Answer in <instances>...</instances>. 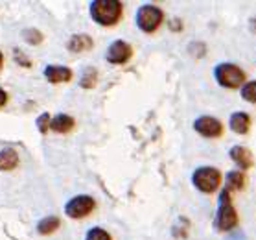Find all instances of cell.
Wrapping results in <instances>:
<instances>
[{"mask_svg":"<svg viewBox=\"0 0 256 240\" xmlns=\"http://www.w3.org/2000/svg\"><path fill=\"white\" fill-rule=\"evenodd\" d=\"M194 129L198 131L199 135H203L206 139H216L223 133V126L222 122L214 117H199L196 122H194Z\"/></svg>","mask_w":256,"mask_h":240,"instance_id":"7","label":"cell"},{"mask_svg":"<svg viewBox=\"0 0 256 240\" xmlns=\"http://www.w3.org/2000/svg\"><path fill=\"white\" fill-rule=\"evenodd\" d=\"M238 225V212L232 207L230 192L223 188L220 194V209L216 214V229L218 231H230Z\"/></svg>","mask_w":256,"mask_h":240,"instance_id":"2","label":"cell"},{"mask_svg":"<svg viewBox=\"0 0 256 240\" xmlns=\"http://www.w3.org/2000/svg\"><path fill=\"white\" fill-rule=\"evenodd\" d=\"M37 128L41 133H46L48 129H50V115L48 113H42L41 117L37 118Z\"/></svg>","mask_w":256,"mask_h":240,"instance_id":"21","label":"cell"},{"mask_svg":"<svg viewBox=\"0 0 256 240\" xmlns=\"http://www.w3.org/2000/svg\"><path fill=\"white\" fill-rule=\"evenodd\" d=\"M245 185V176L244 172H228L227 174V179H225V190H242Z\"/></svg>","mask_w":256,"mask_h":240,"instance_id":"15","label":"cell"},{"mask_svg":"<svg viewBox=\"0 0 256 240\" xmlns=\"http://www.w3.org/2000/svg\"><path fill=\"white\" fill-rule=\"evenodd\" d=\"M18 164V155L12 148L0 150V170H13Z\"/></svg>","mask_w":256,"mask_h":240,"instance_id":"14","label":"cell"},{"mask_svg":"<svg viewBox=\"0 0 256 240\" xmlns=\"http://www.w3.org/2000/svg\"><path fill=\"white\" fill-rule=\"evenodd\" d=\"M22 37H26V41L32 43V45H39L41 39H42V36L37 32V30H24Z\"/></svg>","mask_w":256,"mask_h":240,"instance_id":"20","label":"cell"},{"mask_svg":"<svg viewBox=\"0 0 256 240\" xmlns=\"http://www.w3.org/2000/svg\"><path fill=\"white\" fill-rule=\"evenodd\" d=\"M66 48H68L70 52H85V50H88V48H92V39L88 36H72L70 37V41L66 43Z\"/></svg>","mask_w":256,"mask_h":240,"instance_id":"13","label":"cell"},{"mask_svg":"<svg viewBox=\"0 0 256 240\" xmlns=\"http://www.w3.org/2000/svg\"><path fill=\"white\" fill-rule=\"evenodd\" d=\"M6 102H8V94H6V91H4V89H0V107L4 106Z\"/></svg>","mask_w":256,"mask_h":240,"instance_id":"22","label":"cell"},{"mask_svg":"<svg viewBox=\"0 0 256 240\" xmlns=\"http://www.w3.org/2000/svg\"><path fill=\"white\" fill-rule=\"evenodd\" d=\"M162 19H164L162 10H158L153 4H146L136 13V24H138V28L142 32H146V34H153L162 24Z\"/></svg>","mask_w":256,"mask_h":240,"instance_id":"5","label":"cell"},{"mask_svg":"<svg viewBox=\"0 0 256 240\" xmlns=\"http://www.w3.org/2000/svg\"><path fill=\"white\" fill-rule=\"evenodd\" d=\"M0 67H2V54H0Z\"/></svg>","mask_w":256,"mask_h":240,"instance_id":"24","label":"cell"},{"mask_svg":"<svg viewBox=\"0 0 256 240\" xmlns=\"http://www.w3.org/2000/svg\"><path fill=\"white\" fill-rule=\"evenodd\" d=\"M214 76L220 85H223V87L227 89H236L245 82V72L240 69L238 65H232V63L218 65L214 71Z\"/></svg>","mask_w":256,"mask_h":240,"instance_id":"4","label":"cell"},{"mask_svg":"<svg viewBox=\"0 0 256 240\" xmlns=\"http://www.w3.org/2000/svg\"><path fill=\"white\" fill-rule=\"evenodd\" d=\"M249 126H250V117L247 113L245 111L232 113V117H230V128H232L234 133L245 135L249 131Z\"/></svg>","mask_w":256,"mask_h":240,"instance_id":"11","label":"cell"},{"mask_svg":"<svg viewBox=\"0 0 256 240\" xmlns=\"http://www.w3.org/2000/svg\"><path fill=\"white\" fill-rule=\"evenodd\" d=\"M94 209V199L90 196H76V198H72L68 203L64 205V212H66V216L70 218H85L88 212Z\"/></svg>","mask_w":256,"mask_h":240,"instance_id":"6","label":"cell"},{"mask_svg":"<svg viewBox=\"0 0 256 240\" xmlns=\"http://www.w3.org/2000/svg\"><path fill=\"white\" fill-rule=\"evenodd\" d=\"M228 153H230V159H232L242 170H247L252 166V153L245 146H232Z\"/></svg>","mask_w":256,"mask_h":240,"instance_id":"10","label":"cell"},{"mask_svg":"<svg viewBox=\"0 0 256 240\" xmlns=\"http://www.w3.org/2000/svg\"><path fill=\"white\" fill-rule=\"evenodd\" d=\"M192 183L198 190L210 194L222 185V172L214 166H201L194 172Z\"/></svg>","mask_w":256,"mask_h":240,"instance_id":"3","label":"cell"},{"mask_svg":"<svg viewBox=\"0 0 256 240\" xmlns=\"http://www.w3.org/2000/svg\"><path fill=\"white\" fill-rule=\"evenodd\" d=\"M250 30H252V32H256V19H252V21H250Z\"/></svg>","mask_w":256,"mask_h":240,"instance_id":"23","label":"cell"},{"mask_svg":"<svg viewBox=\"0 0 256 240\" xmlns=\"http://www.w3.org/2000/svg\"><path fill=\"white\" fill-rule=\"evenodd\" d=\"M74 128V118L70 115H64V113H59L58 117L50 118V129L58 131V133H66Z\"/></svg>","mask_w":256,"mask_h":240,"instance_id":"12","label":"cell"},{"mask_svg":"<svg viewBox=\"0 0 256 240\" xmlns=\"http://www.w3.org/2000/svg\"><path fill=\"white\" fill-rule=\"evenodd\" d=\"M242 98H244L245 102H252V104H256V80L254 82L245 83L244 87H242Z\"/></svg>","mask_w":256,"mask_h":240,"instance_id":"17","label":"cell"},{"mask_svg":"<svg viewBox=\"0 0 256 240\" xmlns=\"http://www.w3.org/2000/svg\"><path fill=\"white\" fill-rule=\"evenodd\" d=\"M44 76L50 83H63L72 80V71L68 67H58V65H48L44 69Z\"/></svg>","mask_w":256,"mask_h":240,"instance_id":"9","label":"cell"},{"mask_svg":"<svg viewBox=\"0 0 256 240\" xmlns=\"http://www.w3.org/2000/svg\"><path fill=\"white\" fill-rule=\"evenodd\" d=\"M96 78H98V72L94 71V69H88V71H85V74H83L80 85H82V87H85V89L94 87V83H96Z\"/></svg>","mask_w":256,"mask_h":240,"instance_id":"19","label":"cell"},{"mask_svg":"<svg viewBox=\"0 0 256 240\" xmlns=\"http://www.w3.org/2000/svg\"><path fill=\"white\" fill-rule=\"evenodd\" d=\"M131 47H129L126 41H114L111 47L107 48V61L109 63H114V65H122L126 61H129L131 58Z\"/></svg>","mask_w":256,"mask_h":240,"instance_id":"8","label":"cell"},{"mask_svg":"<svg viewBox=\"0 0 256 240\" xmlns=\"http://www.w3.org/2000/svg\"><path fill=\"white\" fill-rule=\"evenodd\" d=\"M88 10L94 21L102 26H112L122 17V4L118 0H94Z\"/></svg>","mask_w":256,"mask_h":240,"instance_id":"1","label":"cell"},{"mask_svg":"<svg viewBox=\"0 0 256 240\" xmlns=\"http://www.w3.org/2000/svg\"><path fill=\"white\" fill-rule=\"evenodd\" d=\"M85 240H111V234L107 233L105 229H102V227H92L87 233Z\"/></svg>","mask_w":256,"mask_h":240,"instance_id":"18","label":"cell"},{"mask_svg":"<svg viewBox=\"0 0 256 240\" xmlns=\"http://www.w3.org/2000/svg\"><path fill=\"white\" fill-rule=\"evenodd\" d=\"M59 227V218L58 216H46L37 223V231L41 234H50Z\"/></svg>","mask_w":256,"mask_h":240,"instance_id":"16","label":"cell"}]
</instances>
